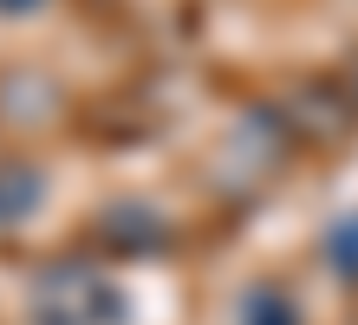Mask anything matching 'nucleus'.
I'll return each mask as SVG.
<instances>
[{
  "instance_id": "obj_1",
  "label": "nucleus",
  "mask_w": 358,
  "mask_h": 325,
  "mask_svg": "<svg viewBox=\"0 0 358 325\" xmlns=\"http://www.w3.org/2000/svg\"><path fill=\"white\" fill-rule=\"evenodd\" d=\"M0 7H7V13H27V7H39V0H0Z\"/></svg>"
}]
</instances>
